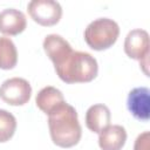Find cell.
I'll list each match as a JSON object with an SVG mask.
<instances>
[{
	"label": "cell",
	"mask_w": 150,
	"mask_h": 150,
	"mask_svg": "<svg viewBox=\"0 0 150 150\" xmlns=\"http://www.w3.org/2000/svg\"><path fill=\"white\" fill-rule=\"evenodd\" d=\"M48 128L52 141L60 148L76 145L82 135L75 108L66 101L48 114Z\"/></svg>",
	"instance_id": "cell-1"
},
{
	"label": "cell",
	"mask_w": 150,
	"mask_h": 150,
	"mask_svg": "<svg viewBox=\"0 0 150 150\" xmlns=\"http://www.w3.org/2000/svg\"><path fill=\"white\" fill-rule=\"evenodd\" d=\"M57 76L66 83H87L98 73L96 59L86 52H71L62 63L54 67Z\"/></svg>",
	"instance_id": "cell-2"
},
{
	"label": "cell",
	"mask_w": 150,
	"mask_h": 150,
	"mask_svg": "<svg viewBox=\"0 0 150 150\" xmlns=\"http://www.w3.org/2000/svg\"><path fill=\"white\" fill-rule=\"evenodd\" d=\"M120 35V27L116 21L109 18H98L91 21L84 30V41L94 50L110 48Z\"/></svg>",
	"instance_id": "cell-3"
},
{
	"label": "cell",
	"mask_w": 150,
	"mask_h": 150,
	"mask_svg": "<svg viewBox=\"0 0 150 150\" xmlns=\"http://www.w3.org/2000/svg\"><path fill=\"white\" fill-rule=\"evenodd\" d=\"M30 18L41 26H54L62 16V7L54 0H33L27 6Z\"/></svg>",
	"instance_id": "cell-4"
},
{
	"label": "cell",
	"mask_w": 150,
	"mask_h": 150,
	"mask_svg": "<svg viewBox=\"0 0 150 150\" xmlns=\"http://www.w3.org/2000/svg\"><path fill=\"white\" fill-rule=\"evenodd\" d=\"M32 96L29 82L22 77H12L0 86V98L9 105H23Z\"/></svg>",
	"instance_id": "cell-5"
},
{
	"label": "cell",
	"mask_w": 150,
	"mask_h": 150,
	"mask_svg": "<svg viewBox=\"0 0 150 150\" xmlns=\"http://www.w3.org/2000/svg\"><path fill=\"white\" fill-rule=\"evenodd\" d=\"M124 52L134 60H138L141 66H148L149 56V34L144 29H132L124 40Z\"/></svg>",
	"instance_id": "cell-6"
},
{
	"label": "cell",
	"mask_w": 150,
	"mask_h": 150,
	"mask_svg": "<svg viewBox=\"0 0 150 150\" xmlns=\"http://www.w3.org/2000/svg\"><path fill=\"white\" fill-rule=\"evenodd\" d=\"M127 107L136 120L148 122L150 117V90L146 87L134 88L128 95Z\"/></svg>",
	"instance_id": "cell-7"
},
{
	"label": "cell",
	"mask_w": 150,
	"mask_h": 150,
	"mask_svg": "<svg viewBox=\"0 0 150 150\" xmlns=\"http://www.w3.org/2000/svg\"><path fill=\"white\" fill-rule=\"evenodd\" d=\"M43 49L54 67L59 66L73 52L70 43L59 34H49L43 40Z\"/></svg>",
	"instance_id": "cell-8"
},
{
	"label": "cell",
	"mask_w": 150,
	"mask_h": 150,
	"mask_svg": "<svg viewBox=\"0 0 150 150\" xmlns=\"http://www.w3.org/2000/svg\"><path fill=\"white\" fill-rule=\"evenodd\" d=\"M27 26L26 15L15 8H6L0 12V33L5 35H18Z\"/></svg>",
	"instance_id": "cell-9"
},
{
	"label": "cell",
	"mask_w": 150,
	"mask_h": 150,
	"mask_svg": "<svg viewBox=\"0 0 150 150\" xmlns=\"http://www.w3.org/2000/svg\"><path fill=\"white\" fill-rule=\"evenodd\" d=\"M125 141L127 131L118 124L108 125L98 135V145L102 150H121Z\"/></svg>",
	"instance_id": "cell-10"
},
{
	"label": "cell",
	"mask_w": 150,
	"mask_h": 150,
	"mask_svg": "<svg viewBox=\"0 0 150 150\" xmlns=\"http://www.w3.org/2000/svg\"><path fill=\"white\" fill-rule=\"evenodd\" d=\"M110 110L104 104H94L88 108L86 112V125L87 128L96 134H100L104 128L110 125Z\"/></svg>",
	"instance_id": "cell-11"
},
{
	"label": "cell",
	"mask_w": 150,
	"mask_h": 150,
	"mask_svg": "<svg viewBox=\"0 0 150 150\" xmlns=\"http://www.w3.org/2000/svg\"><path fill=\"white\" fill-rule=\"evenodd\" d=\"M63 102H64V97L61 90L52 86L42 88L36 94V97H35L36 107L46 115H48L52 110H54L57 105H60Z\"/></svg>",
	"instance_id": "cell-12"
},
{
	"label": "cell",
	"mask_w": 150,
	"mask_h": 150,
	"mask_svg": "<svg viewBox=\"0 0 150 150\" xmlns=\"http://www.w3.org/2000/svg\"><path fill=\"white\" fill-rule=\"evenodd\" d=\"M18 63V52L9 38H0V69H13Z\"/></svg>",
	"instance_id": "cell-13"
},
{
	"label": "cell",
	"mask_w": 150,
	"mask_h": 150,
	"mask_svg": "<svg viewBox=\"0 0 150 150\" xmlns=\"http://www.w3.org/2000/svg\"><path fill=\"white\" fill-rule=\"evenodd\" d=\"M16 129V118L5 109H0V143L9 141Z\"/></svg>",
	"instance_id": "cell-14"
},
{
	"label": "cell",
	"mask_w": 150,
	"mask_h": 150,
	"mask_svg": "<svg viewBox=\"0 0 150 150\" xmlns=\"http://www.w3.org/2000/svg\"><path fill=\"white\" fill-rule=\"evenodd\" d=\"M149 143H150V132L144 131L137 136L135 141L134 150H149Z\"/></svg>",
	"instance_id": "cell-15"
}]
</instances>
